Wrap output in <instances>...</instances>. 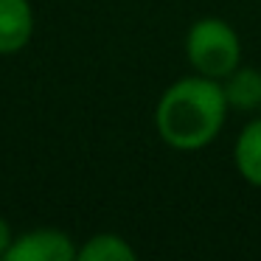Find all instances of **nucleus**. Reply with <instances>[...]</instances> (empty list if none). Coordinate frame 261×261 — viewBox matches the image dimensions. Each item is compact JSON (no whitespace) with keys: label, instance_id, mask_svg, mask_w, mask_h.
I'll return each instance as SVG.
<instances>
[{"label":"nucleus","instance_id":"1","mask_svg":"<svg viewBox=\"0 0 261 261\" xmlns=\"http://www.w3.org/2000/svg\"><path fill=\"white\" fill-rule=\"evenodd\" d=\"M230 113L222 82L199 73L180 76L154 104V129L177 152H199L216 141Z\"/></svg>","mask_w":261,"mask_h":261},{"label":"nucleus","instance_id":"2","mask_svg":"<svg viewBox=\"0 0 261 261\" xmlns=\"http://www.w3.org/2000/svg\"><path fill=\"white\" fill-rule=\"evenodd\" d=\"M186 62L191 73L222 82L242 65V40L222 17H199L186 31Z\"/></svg>","mask_w":261,"mask_h":261},{"label":"nucleus","instance_id":"3","mask_svg":"<svg viewBox=\"0 0 261 261\" xmlns=\"http://www.w3.org/2000/svg\"><path fill=\"white\" fill-rule=\"evenodd\" d=\"M79 244L59 227H34L17 233L3 261H76Z\"/></svg>","mask_w":261,"mask_h":261},{"label":"nucleus","instance_id":"4","mask_svg":"<svg viewBox=\"0 0 261 261\" xmlns=\"http://www.w3.org/2000/svg\"><path fill=\"white\" fill-rule=\"evenodd\" d=\"M37 29L31 0H0V57L20 54Z\"/></svg>","mask_w":261,"mask_h":261},{"label":"nucleus","instance_id":"5","mask_svg":"<svg viewBox=\"0 0 261 261\" xmlns=\"http://www.w3.org/2000/svg\"><path fill=\"white\" fill-rule=\"evenodd\" d=\"M233 166L247 186L261 188V118L242 126L233 143Z\"/></svg>","mask_w":261,"mask_h":261},{"label":"nucleus","instance_id":"6","mask_svg":"<svg viewBox=\"0 0 261 261\" xmlns=\"http://www.w3.org/2000/svg\"><path fill=\"white\" fill-rule=\"evenodd\" d=\"M225 87V96L230 110L239 113H253L261 107V70L247 68V65H239L230 76L222 79Z\"/></svg>","mask_w":261,"mask_h":261},{"label":"nucleus","instance_id":"7","mask_svg":"<svg viewBox=\"0 0 261 261\" xmlns=\"http://www.w3.org/2000/svg\"><path fill=\"white\" fill-rule=\"evenodd\" d=\"M79 261H138V250L121 233H93L85 244H79Z\"/></svg>","mask_w":261,"mask_h":261},{"label":"nucleus","instance_id":"8","mask_svg":"<svg viewBox=\"0 0 261 261\" xmlns=\"http://www.w3.org/2000/svg\"><path fill=\"white\" fill-rule=\"evenodd\" d=\"M14 236H17V233L12 230L9 219H3V216H0V258H6V253H9V247H12Z\"/></svg>","mask_w":261,"mask_h":261}]
</instances>
